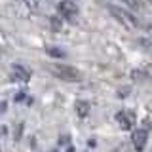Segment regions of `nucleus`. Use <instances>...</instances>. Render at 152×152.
Returning <instances> with one entry per match:
<instances>
[{
  "label": "nucleus",
  "instance_id": "f257e3e1",
  "mask_svg": "<svg viewBox=\"0 0 152 152\" xmlns=\"http://www.w3.org/2000/svg\"><path fill=\"white\" fill-rule=\"evenodd\" d=\"M48 70H50L55 78L65 80V82H80V80H82V72H80V70H76L69 65H63V63L48 65Z\"/></svg>",
  "mask_w": 152,
  "mask_h": 152
},
{
  "label": "nucleus",
  "instance_id": "f03ea898",
  "mask_svg": "<svg viewBox=\"0 0 152 152\" xmlns=\"http://www.w3.org/2000/svg\"><path fill=\"white\" fill-rule=\"evenodd\" d=\"M108 12L112 13L114 17H116V21H120L126 28H137L139 27V21H137V17L133 15V13H129L127 10L124 8H118V6H108Z\"/></svg>",
  "mask_w": 152,
  "mask_h": 152
},
{
  "label": "nucleus",
  "instance_id": "7ed1b4c3",
  "mask_svg": "<svg viewBox=\"0 0 152 152\" xmlns=\"http://www.w3.org/2000/svg\"><path fill=\"white\" fill-rule=\"evenodd\" d=\"M57 12L61 13V17L69 19V21H72V19L78 15V8H76V4L70 2V0H61V2H57Z\"/></svg>",
  "mask_w": 152,
  "mask_h": 152
},
{
  "label": "nucleus",
  "instance_id": "20e7f679",
  "mask_svg": "<svg viewBox=\"0 0 152 152\" xmlns=\"http://www.w3.org/2000/svg\"><path fill=\"white\" fill-rule=\"evenodd\" d=\"M12 80L13 82H27L28 78H31V70L25 69L23 65H13L12 66Z\"/></svg>",
  "mask_w": 152,
  "mask_h": 152
},
{
  "label": "nucleus",
  "instance_id": "39448f33",
  "mask_svg": "<svg viewBox=\"0 0 152 152\" xmlns=\"http://www.w3.org/2000/svg\"><path fill=\"white\" fill-rule=\"evenodd\" d=\"M116 122L122 129H131L133 124H135V116L129 114V112H126V110H122V112L116 114Z\"/></svg>",
  "mask_w": 152,
  "mask_h": 152
},
{
  "label": "nucleus",
  "instance_id": "423d86ee",
  "mask_svg": "<svg viewBox=\"0 0 152 152\" xmlns=\"http://www.w3.org/2000/svg\"><path fill=\"white\" fill-rule=\"evenodd\" d=\"M146 139H148V131L146 129H137L133 133V146H135V150H142L146 146Z\"/></svg>",
  "mask_w": 152,
  "mask_h": 152
},
{
  "label": "nucleus",
  "instance_id": "0eeeda50",
  "mask_svg": "<svg viewBox=\"0 0 152 152\" xmlns=\"http://www.w3.org/2000/svg\"><path fill=\"white\" fill-rule=\"evenodd\" d=\"M74 108H76V114L84 118V116H88V114H89V108H91V104L86 103V101H76V103H74Z\"/></svg>",
  "mask_w": 152,
  "mask_h": 152
},
{
  "label": "nucleus",
  "instance_id": "6e6552de",
  "mask_svg": "<svg viewBox=\"0 0 152 152\" xmlns=\"http://www.w3.org/2000/svg\"><path fill=\"white\" fill-rule=\"evenodd\" d=\"M46 51H48V53H50L51 57H55V59H63V57L66 55L65 51L61 50V48H55V46H48V48H46Z\"/></svg>",
  "mask_w": 152,
  "mask_h": 152
},
{
  "label": "nucleus",
  "instance_id": "1a4fd4ad",
  "mask_svg": "<svg viewBox=\"0 0 152 152\" xmlns=\"http://www.w3.org/2000/svg\"><path fill=\"white\" fill-rule=\"evenodd\" d=\"M133 76H141V78H150L152 80V65H146L141 70H133Z\"/></svg>",
  "mask_w": 152,
  "mask_h": 152
},
{
  "label": "nucleus",
  "instance_id": "9d476101",
  "mask_svg": "<svg viewBox=\"0 0 152 152\" xmlns=\"http://www.w3.org/2000/svg\"><path fill=\"white\" fill-rule=\"evenodd\" d=\"M50 23H51V28H53L55 32H61V27H63V21H61V17L51 15V17H50Z\"/></svg>",
  "mask_w": 152,
  "mask_h": 152
},
{
  "label": "nucleus",
  "instance_id": "9b49d317",
  "mask_svg": "<svg viewBox=\"0 0 152 152\" xmlns=\"http://www.w3.org/2000/svg\"><path fill=\"white\" fill-rule=\"evenodd\" d=\"M40 2H42V0H25V4L31 10H34V12H40V10H42V4Z\"/></svg>",
  "mask_w": 152,
  "mask_h": 152
},
{
  "label": "nucleus",
  "instance_id": "f8f14e48",
  "mask_svg": "<svg viewBox=\"0 0 152 152\" xmlns=\"http://www.w3.org/2000/svg\"><path fill=\"white\" fill-rule=\"evenodd\" d=\"M124 4H126L127 8H131V10H137L139 8V0H122Z\"/></svg>",
  "mask_w": 152,
  "mask_h": 152
},
{
  "label": "nucleus",
  "instance_id": "ddd939ff",
  "mask_svg": "<svg viewBox=\"0 0 152 152\" xmlns=\"http://www.w3.org/2000/svg\"><path fill=\"white\" fill-rule=\"evenodd\" d=\"M23 99H25V91H19L15 95V101H23Z\"/></svg>",
  "mask_w": 152,
  "mask_h": 152
},
{
  "label": "nucleus",
  "instance_id": "4468645a",
  "mask_svg": "<svg viewBox=\"0 0 152 152\" xmlns=\"http://www.w3.org/2000/svg\"><path fill=\"white\" fill-rule=\"evenodd\" d=\"M127 95V88L126 89H120V93H118V97H126Z\"/></svg>",
  "mask_w": 152,
  "mask_h": 152
},
{
  "label": "nucleus",
  "instance_id": "2eb2a0df",
  "mask_svg": "<svg viewBox=\"0 0 152 152\" xmlns=\"http://www.w3.org/2000/svg\"><path fill=\"white\" fill-rule=\"evenodd\" d=\"M4 110H6V104L2 103V104H0V112H4Z\"/></svg>",
  "mask_w": 152,
  "mask_h": 152
},
{
  "label": "nucleus",
  "instance_id": "dca6fc26",
  "mask_svg": "<svg viewBox=\"0 0 152 152\" xmlns=\"http://www.w3.org/2000/svg\"><path fill=\"white\" fill-rule=\"evenodd\" d=\"M148 2H150V4H152V0H148Z\"/></svg>",
  "mask_w": 152,
  "mask_h": 152
}]
</instances>
